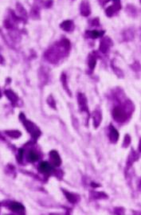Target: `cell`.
Masks as SVG:
<instances>
[{
  "label": "cell",
  "mask_w": 141,
  "mask_h": 215,
  "mask_svg": "<svg viewBox=\"0 0 141 215\" xmlns=\"http://www.w3.org/2000/svg\"><path fill=\"white\" fill-rule=\"evenodd\" d=\"M53 0H46V1H44V3H43V6L46 8H50L53 6Z\"/></svg>",
  "instance_id": "21"
},
{
  "label": "cell",
  "mask_w": 141,
  "mask_h": 215,
  "mask_svg": "<svg viewBox=\"0 0 141 215\" xmlns=\"http://www.w3.org/2000/svg\"><path fill=\"white\" fill-rule=\"evenodd\" d=\"M39 168H40V171L42 172L48 173L49 171H50L51 167H50V165L47 162H42V163H41V164H40Z\"/></svg>",
  "instance_id": "12"
},
{
  "label": "cell",
  "mask_w": 141,
  "mask_h": 215,
  "mask_svg": "<svg viewBox=\"0 0 141 215\" xmlns=\"http://www.w3.org/2000/svg\"><path fill=\"white\" fill-rule=\"evenodd\" d=\"M23 149H20V150H19V156H20V159H22V157H23Z\"/></svg>",
  "instance_id": "24"
},
{
  "label": "cell",
  "mask_w": 141,
  "mask_h": 215,
  "mask_svg": "<svg viewBox=\"0 0 141 215\" xmlns=\"http://www.w3.org/2000/svg\"><path fill=\"white\" fill-rule=\"evenodd\" d=\"M64 194H65V196H66L67 199L69 200L70 202H72V203L76 202V196L74 195V194H71V193L67 192V191H64Z\"/></svg>",
  "instance_id": "16"
},
{
  "label": "cell",
  "mask_w": 141,
  "mask_h": 215,
  "mask_svg": "<svg viewBox=\"0 0 141 215\" xmlns=\"http://www.w3.org/2000/svg\"><path fill=\"white\" fill-rule=\"evenodd\" d=\"M111 0H98V3H100V6H102V7H104V6H105L108 2H110Z\"/></svg>",
  "instance_id": "23"
},
{
  "label": "cell",
  "mask_w": 141,
  "mask_h": 215,
  "mask_svg": "<svg viewBox=\"0 0 141 215\" xmlns=\"http://www.w3.org/2000/svg\"><path fill=\"white\" fill-rule=\"evenodd\" d=\"M104 35V31H86V35L88 38H91L92 39H96L99 37H101Z\"/></svg>",
  "instance_id": "9"
},
{
  "label": "cell",
  "mask_w": 141,
  "mask_h": 215,
  "mask_svg": "<svg viewBox=\"0 0 141 215\" xmlns=\"http://www.w3.org/2000/svg\"><path fill=\"white\" fill-rule=\"evenodd\" d=\"M93 119H94V126L97 127L100 124V120H101V115H100V113L98 112V111H95V115L93 117Z\"/></svg>",
  "instance_id": "15"
},
{
  "label": "cell",
  "mask_w": 141,
  "mask_h": 215,
  "mask_svg": "<svg viewBox=\"0 0 141 215\" xmlns=\"http://www.w3.org/2000/svg\"><path fill=\"white\" fill-rule=\"evenodd\" d=\"M112 45V40H111L109 38H102V40L100 41V47H99V50L104 53V54H105L108 52V50H109V48H110V46Z\"/></svg>",
  "instance_id": "4"
},
{
  "label": "cell",
  "mask_w": 141,
  "mask_h": 215,
  "mask_svg": "<svg viewBox=\"0 0 141 215\" xmlns=\"http://www.w3.org/2000/svg\"><path fill=\"white\" fill-rule=\"evenodd\" d=\"M96 64V59L95 57H93V56L91 55L89 57V58H88V67H89V69H91L92 71L95 69Z\"/></svg>",
  "instance_id": "13"
},
{
  "label": "cell",
  "mask_w": 141,
  "mask_h": 215,
  "mask_svg": "<svg viewBox=\"0 0 141 215\" xmlns=\"http://www.w3.org/2000/svg\"><path fill=\"white\" fill-rule=\"evenodd\" d=\"M28 159L31 162H35L38 160V155L35 153V151H31L29 153V155H28Z\"/></svg>",
  "instance_id": "18"
},
{
  "label": "cell",
  "mask_w": 141,
  "mask_h": 215,
  "mask_svg": "<svg viewBox=\"0 0 141 215\" xmlns=\"http://www.w3.org/2000/svg\"><path fill=\"white\" fill-rule=\"evenodd\" d=\"M111 1H112V4L105 9V15L108 18H112L116 15L122 7L120 0H111Z\"/></svg>",
  "instance_id": "2"
},
{
  "label": "cell",
  "mask_w": 141,
  "mask_h": 215,
  "mask_svg": "<svg viewBox=\"0 0 141 215\" xmlns=\"http://www.w3.org/2000/svg\"><path fill=\"white\" fill-rule=\"evenodd\" d=\"M61 81H62V83H63L64 88L69 92V88H68V86H67V81H66V76H65V74H64V73L61 75Z\"/></svg>",
  "instance_id": "20"
},
{
  "label": "cell",
  "mask_w": 141,
  "mask_h": 215,
  "mask_svg": "<svg viewBox=\"0 0 141 215\" xmlns=\"http://www.w3.org/2000/svg\"><path fill=\"white\" fill-rule=\"evenodd\" d=\"M50 159H51V161H52V164H53V166L58 167V166L61 165V158H60L59 155H58V153H57L56 151H50Z\"/></svg>",
  "instance_id": "6"
},
{
  "label": "cell",
  "mask_w": 141,
  "mask_h": 215,
  "mask_svg": "<svg viewBox=\"0 0 141 215\" xmlns=\"http://www.w3.org/2000/svg\"><path fill=\"white\" fill-rule=\"evenodd\" d=\"M126 12L128 13V15L131 17H136L138 15V11L136 7L133 6V5H132V4H128V5H127V7H126L125 9Z\"/></svg>",
  "instance_id": "8"
},
{
  "label": "cell",
  "mask_w": 141,
  "mask_h": 215,
  "mask_svg": "<svg viewBox=\"0 0 141 215\" xmlns=\"http://www.w3.org/2000/svg\"><path fill=\"white\" fill-rule=\"evenodd\" d=\"M10 208H11V210H24V207H23V206H22L21 204L19 203H16V202H13V203L11 204V206H10Z\"/></svg>",
  "instance_id": "14"
},
{
  "label": "cell",
  "mask_w": 141,
  "mask_h": 215,
  "mask_svg": "<svg viewBox=\"0 0 141 215\" xmlns=\"http://www.w3.org/2000/svg\"><path fill=\"white\" fill-rule=\"evenodd\" d=\"M80 15L84 17H88L91 14V7L88 0H83L80 5Z\"/></svg>",
  "instance_id": "3"
},
{
  "label": "cell",
  "mask_w": 141,
  "mask_h": 215,
  "mask_svg": "<svg viewBox=\"0 0 141 215\" xmlns=\"http://www.w3.org/2000/svg\"><path fill=\"white\" fill-rule=\"evenodd\" d=\"M70 47L71 45L69 40L65 38L62 39L50 50H47L46 53V59L52 63H56L59 61L61 56H65V54L69 53Z\"/></svg>",
  "instance_id": "1"
},
{
  "label": "cell",
  "mask_w": 141,
  "mask_h": 215,
  "mask_svg": "<svg viewBox=\"0 0 141 215\" xmlns=\"http://www.w3.org/2000/svg\"><path fill=\"white\" fill-rule=\"evenodd\" d=\"M112 115H113L114 119H116L118 122H122V120L124 119V116H125L122 109H120V108H115L113 110V112H112Z\"/></svg>",
  "instance_id": "7"
},
{
  "label": "cell",
  "mask_w": 141,
  "mask_h": 215,
  "mask_svg": "<svg viewBox=\"0 0 141 215\" xmlns=\"http://www.w3.org/2000/svg\"><path fill=\"white\" fill-rule=\"evenodd\" d=\"M40 7L39 4H36L31 10V17L35 19H38L40 18V7Z\"/></svg>",
  "instance_id": "10"
},
{
  "label": "cell",
  "mask_w": 141,
  "mask_h": 215,
  "mask_svg": "<svg viewBox=\"0 0 141 215\" xmlns=\"http://www.w3.org/2000/svg\"><path fill=\"white\" fill-rule=\"evenodd\" d=\"M91 24H92V27H96V26H98L100 24L99 23V19L97 18V19H93L92 20L91 22Z\"/></svg>",
  "instance_id": "22"
},
{
  "label": "cell",
  "mask_w": 141,
  "mask_h": 215,
  "mask_svg": "<svg viewBox=\"0 0 141 215\" xmlns=\"http://www.w3.org/2000/svg\"><path fill=\"white\" fill-rule=\"evenodd\" d=\"M17 10H18V11L19 12L20 15L22 16V17H26L27 16V11H25V9L23 8V7L21 4H18L17 5Z\"/></svg>",
  "instance_id": "19"
},
{
  "label": "cell",
  "mask_w": 141,
  "mask_h": 215,
  "mask_svg": "<svg viewBox=\"0 0 141 215\" xmlns=\"http://www.w3.org/2000/svg\"><path fill=\"white\" fill-rule=\"evenodd\" d=\"M109 137H110L111 141L112 143H116L117 141V139L119 138V134L118 131L115 129L112 126H111L110 127V134H109Z\"/></svg>",
  "instance_id": "11"
},
{
  "label": "cell",
  "mask_w": 141,
  "mask_h": 215,
  "mask_svg": "<svg viewBox=\"0 0 141 215\" xmlns=\"http://www.w3.org/2000/svg\"><path fill=\"white\" fill-rule=\"evenodd\" d=\"M60 27L66 32H72L75 28V25L72 20H65L61 23Z\"/></svg>",
  "instance_id": "5"
},
{
  "label": "cell",
  "mask_w": 141,
  "mask_h": 215,
  "mask_svg": "<svg viewBox=\"0 0 141 215\" xmlns=\"http://www.w3.org/2000/svg\"><path fill=\"white\" fill-rule=\"evenodd\" d=\"M124 38H125L127 40H129V39H132L133 38L134 36V32L131 29H128L127 31L124 33Z\"/></svg>",
  "instance_id": "17"
}]
</instances>
